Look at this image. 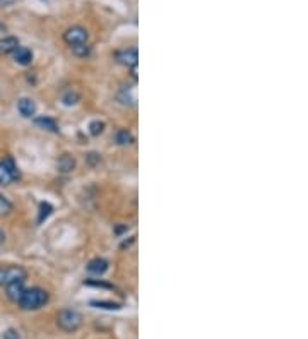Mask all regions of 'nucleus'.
Instances as JSON below:
<instances>
[{"label":"nucleus","mask_w":308,"mask_h":339,"mask_svg":"<svg viewBox=\"0 0 308 339\" xmlns=\"http://www.w3.org/2000/svg\"><path fill=\"white\" fill-rule=\"evenodd\" d=\"M74 52V55L76 57H87L91 53V47L87 43H82V45H76V47H70Z\"/></svg>","instance_id":"18"},{"label":"nucleus","mask_w":308,"mask_h":339,"mask_svg":"<svg viewBox=\"0 0 308 339\" xmlns=\"http://www.w3.org/2000/svg\"><path fill=\"white\" fill-rule=\"evenodd\" d=\"M87 38H89V35H87L86 29L81 28V26L69 28L67 31H65V35H64V40L67 41V45H70V47H76V45L87 43Z\"/></svg>","instance_id":"5"},{"label":"nucleus","mask_w":308,"mask_h":339,"mask_svg":"<svg viewBox=\"0 0 308 339\" xmlns=\"http://www.w3.org/2000/svg\"><path fill=\"white\" fill-rule=\"evenodd\" d=\"M18 110L24 119H31L36 113V103L29 98H21L18 101Z\"/></svg>","instance_id":"8"},{"label":"nucleus","mask_w":308,"mask_h":339,"mask_svg":"<svg viewBox=\"0 0 308 339\" xmlns=\"http://www.w3.org/2000/svg\"><path fill=\"white\" fill-rule=\"evenodd\" d=\"M57 170L60 171V173H70V171L76 170V158L70 156V154H62V156H58L57 160Z\"/></svg>","instance_id":"7"},{"label":"nucleus","mask_w":308,"mask_h":339,"mask_svg":"<svg viewBox=\"0 0 308 339\" xmlns=\"http://www.w3.org/2000/svg\"><path fill=\"white\" fill-rule=\"evenodd\" d=\"M12 202L7 197H4L2 194H0V216H7L12 212Z\"/></svg>","instance_id":"16"},{"label":"nucleus","mask_w":308,"mask_h":339,"mask_svg":"<svg viewBox=\"0 0 308 339\" xmlns=\"http://www.w3.org/2000/svg\"><path fill=\"white\" fill-rule=\"evenodd\" d=\"M19 47V40L16 36H4L0 38V53H14V50Z\"/></svg>","instance_id":"10"},{"label":"nucleus","mask_w":308,"mask_h":339,"mask_svg":"<svg viewBox=\"0 0 308 339\" xmlns=\"http://www.w3.org/2000/svg\"><path fill=\"white\" fill-rule=\"evenodd\" d=\"M4 242H6V235H4V232L0 230V245H2Z\"/></svg>","instance_id":"22"},{"label":"nucleus","mask_w":308,"mask_h":339,"mask_svg":"<svg viewBox=\"0 0 308 339\" xmlns=\"http://www.w3.org/2000/svg\"><path fill=\"white\" fill-rule=\"evenodd\" d=\"M105 131V124L99 122V120H94V122L89 124V134L91 136H99V134H103Z\"/></svg>","instance_id":"20"},{"label":"nucleus","mask_w":308,"mask_h":339,"mask_svg":"<svg viewBox=\"0 0 308 339\" xmlns=\"http://www.w3.org/2000/svg\"><path fill=\"white\" fill-rule=\"evenodd\" d=\"M115 58H116L118 64L135 69L137 62H139V53H137V48H127V50H120V52H116Z\"/></svg>","instance_id":"6"},{"label":"nucleus","mask_w":308,"mask_h":339,"mask_svg":"<svg viewBox=\"0 0 308 339\" xmlns=\"http://www.w3.org/2000/svg\"><path fill=\"white\" fill-rule=\"evenodd\" d=\"M24 290H26V288H24V281H16V283L9 284V286H6L7 296H9V300H12V301H19Z\"/></svg>","instance_id":"12"},{"label":"nucleus","mask_w":308,"mask_h":339,"mask_svg":"<svg viewBox=\"0 0 308 339\" xmlns=\"http://www.w3.org/2000/svg\"><path fill=\"white\" fill-rule=\"evenodd\" d=\"M62 103L65 104V106H74V104H77L79 103V99H81V96H79L76 91H72V89H69V91H65L64 94H62Z\"/></svg>","instance_id":"15"},{"label":"nucleus","mask_w":308,"mask_h":339,"mask_svg":"<svg viewBox=\"0 0 308 339\" xmlns=\"http://www.w3.org/2000/svg\"><path fill=\"white\" fill-rule=\"evenodd\" d=\"M35 124L36 127L43 129V131H48V132H58V125L53 119H50V117H38V119H35Z\"/></svg>","instance_id":"13"},{"label":"nucleus","mask_w":308,"mask_h":339,"mask_svg":"<svg viewBox=\"0 0 308 339\" xmlns=\"http://www.w3.org/2000/svg\"><path fill=\"white\" fill-rule=\"evenodd\" d=\"M52 211H53V207L50 206L48 202H41L40 204V216H38V223H43L47 217L52 214Z\"/></svg>","instance_id":"17"},{"label":"nucleus","mask_w":308,"mask_h":339,"mask_svg":"<svg viewBox=\"0 0 308 339\" xmlns=\"http://www.w3.org/2000/svg\"><path fill=\"white\" fill-rule=\"evenodd\" d=\"M14 60L19 65H29L33 62V52L26 47H18L14 50Z\"/></svg>","instance_id":"9"},{"label":"nucleus","mask_w":308,"mask_h":339,"mask_svg":"<svg viewBox=\"0 0 308 339\" xmlns=\"http://www.w3.org/2000/svg\"><path fill=\"white\" fill-rule=\"evenodd\" d=\"M19 178H21V173L12 158H6V160L0 161V185L9 187Z\"/></svg>","instance_id":"3"},{"label":"nucleus","mask_w":308,"mask_h":339,"mask_svg":"<svg viewBox=\"0 0 308 339\" xmlns=\"http://www.w3.org/2000/svg\"><path fill=\"white\" fill-rule=\"evenodd\" d=\"M26 269L21 266H4L0 267V286H9L16 281H24L26 279Z\"/></svg>","instance_id":"4"},{"label":"nucleus","mask_w":308,"mask_h":339,"mask_svg":"<svg viewBox=\"0 0 308 339\" xmlns=\"http://www.w3.org/2000/svg\"><path fill=\"white\" fill-rule=\"evenodd\" d=\"M82 324V315L76 308H64L58 312L57 315V325L65 332H74L81 327Z\"/></svg>","instance_id":"2"},{"label":"nucleus","mask_w":308,"mask_h":339,"mask_svg":"<svg viewBox=\"0 0 308 339\" xmlns=\"http://www.w3.org/2000/svg\"><path fill=\"white\" fill-rule=\"evenodd\" d=\"M87 271H89L91 274H105L108 271V261H105V259H93V261H89V264H87Z\"/></svg>","instance_id":"11"},{"label":"nucleus","mask_w":308,"mask_h":339,"mask_svg":"<svg viewBox=\"0 0 308 339\" xmlns=\"http://www.w3.org/2000/svg\"><path fill=\"white\" fill-rule=\"evenodd\" d=\"M91 305L96 308H106V310H118L122 307L120 303H111V301H91Z\"/></svg>","instance_id":"19"},{"label":"nucleus","mask_w":308,"mask_h":339,"mask_svg":"<svg viewBox=\"0 0 308 339\" xmlns=\"http://www.w3.org/2000/svg\"><path fill=\"white\" fill-rule=\"evenodd\" d=\"M115 141H116V144H120V146H128L134 142V137H132V134L128 132L127 129H122V131L116 132Z\"/></svg>","instance_id":"14"},{"label":"nucleus","mask_w":308,"mask_h":339,"mask_svg":"<svg viewBox=\"0 0 308 339\" xmlns=\"http://www.w3.org/2000/svg\"><path fill=\"white\" fill-rule=\"evenodd\" d=\"M2 339H21V337H19V334L16 332L14 329H9V330H6V332L2 334Z\"/></svg>","instance_id":"21"},{"label":"nucleus","mask_w":308,"mask_h":339,"mask_svg":"<svg viewBox=\"0 0 308 339\" xmlns=\"http://www.w3.org/2000/svg\"><path fill=\"white\" fill-rule=\"evenodd\" d=\"M48 291L41 290V288H28L23 291L18 303L23 310H40L41 307L48 303Z\"/></svg>","instance_id":"1"}]
</instances>
